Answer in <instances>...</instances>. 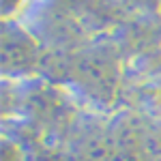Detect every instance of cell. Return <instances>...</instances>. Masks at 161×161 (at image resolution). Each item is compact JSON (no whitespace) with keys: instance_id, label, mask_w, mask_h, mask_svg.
<instances>
[]
</instances>
